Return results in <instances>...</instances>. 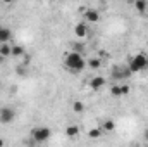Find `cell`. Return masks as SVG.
I'll return each instance as SVG.
<instances>
[{
	"instance_id": "obj_13",
	"label": "cell",
	"mask_w": 148,
	"mask_h": 147,
	"mask_svg": "<svg viewBox=\"0 0 148 147\" xmlns=\"http://www.w3.org/2000/svg\"><path fill=\"white\" fill-rule=\"evenodd\" d=\"M147 0H134V9L138 10V12H145L147 10Z\"/></svg>"
},
{
	"instance_id": "obj_22",
	"label": "cell",
	"mask_w": 148,
	"mask_h": 147,
	"mask_svg": "<svg viewBox=\"0 0 148 147\" xmlns=\"http://www.w3.org/2000/svg\"><path fill=\"white\" fill-rule=\"evenodd\" d=\"M145 139H147V140H148V130H147V132H145Z\"/></svg>"
},
{
	"instance_id": "obj_2",
	"label": "cell",
	"mask_w": 148,
	"mask_h": 147,
	"mask_svg": "<svg viewBox=\"0 0 148 147\" xmlns=\"http://www.w3.org/2000/svg\"><path fill=\"white\" fill-rule=\"evenodd\" d=\"M129 71L131 74L133 73H140V71H143V69H147L148 68V57L143 54V52H140V54H136V55H133L131 59H129Z\"/></svg>"
},
{
	"instance_id": "obj_25",
	"label": "cell",
	"mask_w": 148,
	"mask_h": 147,
	"mask_svg": "<svg viewBox=\"0 0 148 147\" xmlns=\"http://www.w3.org/2000/svg\"><path fill=\"white\" fill-rule=\"evenodd\" d=\"M0 30H2V26H0Z\"/></svg>"
},
{
	"instance_id": "obj_5",
	"label": "cell",
	"mask_w": 148,
	"mask_h": 147,
	"mask_svg": "<svg viewBox=\"0 0 148 147\" xmlns=\"http://www.w3.org/2000/svg\"><path fill=\"white\" fill-rule=\"evenodd\" d=\"M129 74H131V71H129V68L115 66V68L112 69V76H114V80H126V78H127Z\"/></svg>"
},
{
	"instance_id": "obj_6",
	"label": "cell",
	"mask_w": 148,
	"mask_h": 147,
	"mask_svg": "<svg viewBox=\"0 0 148 147\" xmlns=\"http://www.w3.org/2000/svg\"><path fill=\"white\" fill-rule=\"evenodd\" d=\"M84 19L88 23H98L100 21V12L95 10V9H86L84 10Z\"/></svg>"
},
{
	"instance_id": "obj_21",
	"label": "cell",
	"mask_w": 148,
	"mask_h": 147,
	"mask_svg": "<svg viewBox=\"0 0 148 147\" xmlns=\"http://www.w3.org/2000/svg\"><path fill=\"white\" fill-rule=\"evenodd\" d=\"M2 2H3V3H12L14 0H2Z\"/></svg>"
},
{
	"instance_id": "obj_11",
	"label": "cell",
	"mask_w": 148,
	"mask_h": 147,
	"mask_svg": "<svg viewBox=\"0 0 148 147\" xmlns=\"http://www.w3.org/2000/svg\"><path fill=\"white\" fill-rule=\"evenodd\" d=\"M10 38H12V31H10L9 28H2V30H0V43L9 42Z\"/></svg>"
},
{
	"instance_id": "obj_8",
	"label": "cell",
	"mask_w": 148,
	"mask_h": 147,
	"mask_svg": "<svg viewBox=\"0 0 148 147\" xmlns=\"http://www.w3.org/2000/svg\"><path fill=\"white\" fill-rule=\"evenodd\" d=\"M103 85H105V78L103 76H93L90 80V88L91 90H100Z\"/></svg>"
},
{
	"instance_id": "obj_7",
	"label": "cell",
	"mask_w": 148,
	"mask_h": 147,
	"mask_svg": "<svg viewBox=\"0 0 148 147\" xmlns=\"http://www.w3.org/2000/svg\"><path fill=\"white\" fill-rule=\"evenodd\" d=\"M74 35L77 38H84L88 35V24H86V23H77V24L74 26Z\"/></svg>"
},
{
	"instance_id": "obj_19",
	"label": "cell",
	"mask_w": 148,
	"mask_h": 147,
	"mask_svg": "<svg viewBox=\"0 0 148 147\" xmlns=\"http://www.w3.org/2000/svg\"><path fill=\"white\" fill-rule=\"evenodd\" d=\"M129 92H131V87L129 85H121V94L122 95H127Z\"/></svg>"
},
{
	"instance_id": "obj_1",
	"label": "cell",
	"mask_w": 148,
	"mask_h": 147,
	"mask_svg": "<svg viewBox=\"0 0 148 147\" xmlns=\"http://www.w3.org/2000/svg\"><path fill=\"white\" fill-rule=\"evenodd\" d=\"M64 66H66L71 73H79V71H83V69L86 68V61L83 59L81 52L73 50V52L66 54V57H64Z\"/></svg>"
},
{
	"instance_id": "obj_24",
	"label": "cell",
	"mask_w": 148,
	"mask_h": 147,
	"mask_svg": "<svg viewBox=\"0 0 148 147\" xmlns=\"http://www.w3.org/2000/svg\"><path fill=\"white\" fill-rule=\"evenodd\" d=\"M0 88H2V85H0Z\"/></svg>"
},
{
	"instance_id": "obj_14",
	"label": "cell",
	"mask_w": 148,
	"mask_h": 147,
	"mask_svg": "<svg viewBox=\"0 0 148 147\" xmlns=\"http://www.w3.org/2000/svg\"><path fill=\"white\" fill-rule=\"evenodd\" d=\"M24 55V47L23 45H14L12 47V57H21Z\"/></svg>"
},
{
	"instance_id": "obj_17",
	"label": "cell",
	"mask_w": 148,
	"mask_h": 147,
	"mask_svg": "<svg viewBox=\"0 0 148 147\" xmlns=\"http://www.w3.org/2000/svg\"><path fill=\"white\" fill-rule=\"evenodd\" d=\"M73 111L74 112H83L84 111V104L81 101H74L73 102Z\"/></svg>"
},
{
	"instance_id": "obj_4",
	"label": "cell",
	"mask_w": 148,
	"mask_h": 147,
	"mask_svg": "<svg viewBox=\"0 0 148 147\" xmlns=\"http://www.w3.org/2000/svg\"><path fill=\"white\" fill-rule=\"evenodd\" d=\"M16 118V111L12 107H2L0 109V125H10Z\"/></svg>"
},
{
	"instance_id": "obj_10",
	"label": "cell",
	"mask_w": 148,
	"mask_h": 147,
	"mask_svg": "<svg viewBox=\"0 0 148 147\" xmlns=\"http://www.w3.org/2000/svg\"><path fill=\"white\" fill-rule=\"evenodd\" d=\"M0 54H2L3 57H9V55H12V47L9 45V42H3V43H0Z\"/></svg>"
},
{
	"instance_id": "obj_3",
	"label": "cell",
	"mask_w": 148,
	"mask_h": 147,
	"mask_svg": "<svg viewBox=\"0 0 148 147\" xmlns=\"http://www.w3.org/2000/svg\"><path fill=\"white\" fill-rule=\"evenodd\" d=\"M31 135H33V139H35V142H45V140H48L50 139V135H52V130L48 128V126H40V128H33L31 130Z\"/></svg>"
},
{
	"instance_id": "obj_9",
	"label": "cell",
	"mask_w": 148,
	"mask_h": 147,
	"mask_svg": "<svg viewBox=\"0 0 148 147\" xmlns=\"http://www.w3.org/2000/svg\"><path fill=\"white\" fill-rule=\"evenodd\" d=\"M102 130L107 132V133L114 132V130H115V121L110 119V118H105V119H103V125H102Z\"/></svg>"
},
{
	"instance_id": "obj_20",
	"label": "cell",
	"mask_w": 148,
	"mask_h": 147,
	"mask_svg": "<svg viewBox=\"0 0 148 147\" xmlns=\"http://www.w3.org/2000/svg\"><path fill=\"white\" fill-rule=\"evenodd\" d=\"M3 61H5V57H3V55H2V54H0V66H2V64H3Z\"/></svg>"
},
{
	"instance_id": "obj_18",
	"label": "cell",
	"mask_w": 148,
	"mask_h": 147,
	"mask_svg": "<svg viewBox=\"0 0 148 147\" xmlns=\"http://www.w3.org/2000/svg\"><path fill=\"white\" fill-rule=\"evenodd\" d=\"M110 94L114 97H121V95H122V94H121V85H114L110 88Z\"/></svg>"
},
{
	"instance_id": "obj_12",
	"label": "cell",
	"mask_w": 148,
	"mask_h": 147,
	"mask_svg": "<svg viewBox=\"0 0 148 147\" xmlns=\"http://www.w3.org/2000/svg\"><path fill=\"white\" fill-rule=\"evenodd\" d=\"M86 64H88L90 69H98V68L102 66V59H100V57H93V59H90Z\"/></svg>"
},
{
	"instance_id": "obj_15",
	"label": "cell",
	"mask_w": 148,
	"mask_h": 147,
	"mask_svg": "<svg viewBox=\"0 0 148 147\" xmlns=\"http://www.w3.org/2000/svg\"><path fill=\"white\" fill-rule=\"evenodd\" d=\"M77 133H79V128H77L76 125H69V126L66 128V135H67V137H76Z\"/></svg>"
},
{
	"instance_id": "obj_16",
	"label": "cell",
	"mask_w": 148,
	"mask_h": 147,
	"mask_svg": "<svg viewBox=\"0 0 148 147\" xmlns=\"http://www.w3.org/2000/svg\"><path fill=\"white\" fill-rule=\"evenodd\" d=\"M102 128H91L90 132H88V137L90 139H98V137H102Z\"/></svg>"
},
{
	"instance_id": "obj_23",
	"label": "cell",
	"mask_w": 148,
	"mask_h": 147,
	"mask_svg": "<svg viewBox=\"0 0 148 147\" xmlns=\"http://www.w3.org/2000/svg\"><path fill=\"white\" fill-rule=\"evenodd\" d=\"M3 144H5V142H3V140H0V147L3 146Z\"/></svg>"
}]
</instances>
